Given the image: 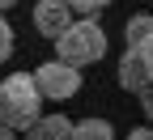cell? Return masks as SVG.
Masks as SVG:
<instances>
[{"label": "cell", "instance_id": "1", "mask_svg": "<svg viewBox=\"0 0 153 140\" xmlns=\"http://www.w3.org/2000/svg\"><path fill=\"white\" fill-rule=\"evenodd\" d=\"M43 119V93L34 85V72H13L0 81V123L26 132Z\"/></svg>", "mask_w": 153, "mask_h": 140}, {"label": "cell", "instance_id": "2", "mask_svg": "<svg viewBox=\"0 0 153 140\" xmlns=\"http://www.w3.org/2000/svg\"><path fill=\"white\" fill-rule=\"evenodd\" d=\"M102 55H106V30L94 21V17L72 21L64 38H55V59H64V64H72V68L98 64Z\"/></svg>", "mask_w": 153, "mask_h": 140}, {"label": "cell", "instance_id": "3", "mask_svg": "<svg viewBox=\"0 0 153 140\" xmlns=\"http://www.w3.org/2000/svg\"><path fill=\"white\" fill-rule=\"evenodd\" d=\"M34 85L51 102H68L72 93H81V68L64 64V59H47V64L34 68Z\"/></svg>", "mask_w": 153, "mask_h": 140}, {"label": "cell", "instance_id": "4", "mask_svg": "<svg viewBox=\"0 0 153 140\" xmlns=\"http://www.w3.org/2000/svg\"><path fill=\"white\" fill-rule=\"evenodd\" d=\"M68 26H72V9L64 4V0H38L34 4V30L43 34V38H64L68 34Z\"/></svg>", "mask_w": 153, "mask_h": 140}, {"label": "cell", "instance_id": "5", "mask_svg": "<svg viewBox=\"0 0 153 140\" xmlns=\"http://www.w3.org/2000/svg\"><path fill=\"white\" fill-rule=\"evenodd\" d=\"M149 81H153V76H149V68H145L140 51H136V47H128V51L119 55V85H123V89H132V93H140Z\"/></svg>", "mask_w": 153, "mask_h": 140}, {"label": "cell", "instance_id": "6", "mask_svg": "<svg viewBox=\"0 0 153 140\" xmlns=\"http://www.w3.org/2000/svg\"><path fill=\"white\" fill-rule=\"evenodd\" d=\"M26 140H72V123L64 115H43L34 127H26Z\"/></svg>", "mask_w": 153, "mask_h": 140}, {"label": "cell", "instance_id": "7", "mask_svg": "<svg viewBox=\"0 0 153 140\" xmlns=\"http://www.w3.org/2000/svg\"><path fill=\"white\" fill-rule=\"evenodd\" d=\"M72 140H115V127L106 119H81L72 123Z\"/></svg>", "mask_w": 153, "mask_h": 140}, {"label": "cell", "instance_id": "8", "mask_svg": "<svg viewBox=\"0 0 153 140\" xmlns=\"http://www.w3.org/2000/svg\"><path fill=\"white\" fill-rule=\"evenodd\" d=\"M153 30V13H136V17H128V26H123V34H128V47H136L140 38Z\"/></svg>", "mask_w": 153, "mask_h": 140}, {"label": "cell", "instance_id": "9", "mask_svg": "<svg viewBox=\"0 0 153 140\" xmlns=\"http://www.w3.org/2000/svg\"><path fill=\"white\" fill-rule=\"evenodd\" d=\"M64 4H68L76 17H94V13H102V9L111 4V0H64Z\"/></svg>", "mask_w": 153, "mask_h": 140}, {"label": "cell", "instance_id": "10", "mask_svg": "<svg viewBox=\"0 0 153 140\" xmlns=\"http://www.w3.org/2000/svg\"><path fill=\"white\" fill-rule=\"evenodd\" d=\"M13 55V26H9V17L0 13V64Z\"/></svg>", "mask_w": 153, "mask_h": 140}, {"label": "cell", "instance_id": "11", "mask_svg": "<svg viewBox=\"0 0 153 140\" xmlns=\"http://www.w3.org/2000/svg\"><path fill=\"white\" fill-rule=\"evenodd\" d=\"M136 51H140V59H145V68H149V76H153V30L136 43Z\"/></svg>", "mask_w": 153, "mask_h": 140}, {"label": "cell", "instance_id": "12", "mask_svg": "<svg viewBox=\"0 0 153 140\" xmlns=\"http://www.w3.org/2000/svg\"><path fill=\"white\" fill-rule=\"evenodd\" d=\"M140 110H145V115L153 119V81H149V85L140 89Z\"/></svg>", "mask_w": 153, "mask_h": 140}, {"label": "cell", "instance_id": "13", "mask_svg": "<svg viewBox=\"0 0 153 140\" xmlns=\"http://www.w3.org/2000/svg\"><path fill=\"white\" fill-rule=\"evenodd\" d=\"M128 140H153V127H132Z\"/></svg>", "mask_w": 153, "mask_h": 140}, {"label": "cell", "instance_id": "14", "mask_svg": "<svg viewBox=\"0 0 153 140\" xmlns=\"http://www.w3.org/2000/svg\"><path fill=\"white\" fill-rule=\"evenodd\" d=\"M0 140H17V132H13L9 123H0Z\"/></svg>", "mask_w": 153, "mask_h": 140}, {"label": "cell", "instance_id": "15", "mask_svg": "<svg viewBox=\"0 0 153 140\" xmlns=\"http://www.w3.org/2000/svg\"><path fill=\"white\" fill-rule=\"evenodd\" d=\"M9 4H17V0H0V9H9Z\"/></svg>", "mask_w": 153, "mask_h": 140}]
</instances>
